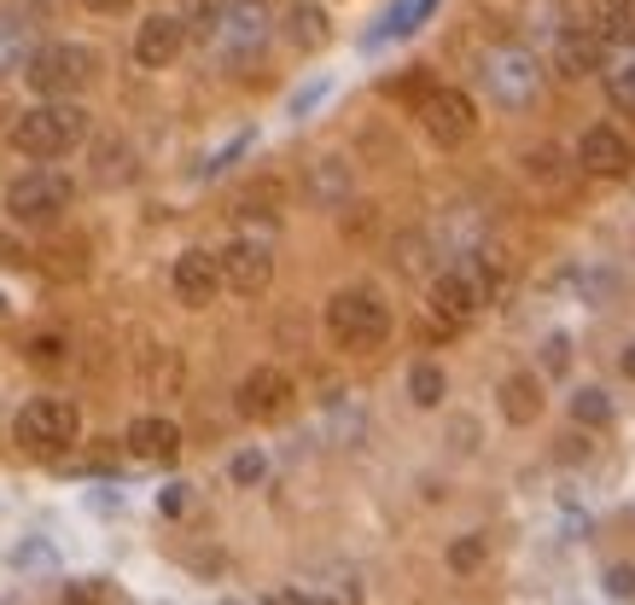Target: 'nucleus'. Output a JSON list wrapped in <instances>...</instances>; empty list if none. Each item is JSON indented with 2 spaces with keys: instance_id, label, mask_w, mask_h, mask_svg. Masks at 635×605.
Wrapping results in <instances>:
<instances>
[{
  "instance_id": "nucleus-4",
  "label": "nucleus",
  "mask_w": 635,
  "mask_h": 605,
  "mask_svg": "<svg viewBox=\"0 0 635 605\" xmlns=\"http://www.w3.org/2000/svg\"><path fill=\"white\" fill-rule=\"evenodd\" d=\"M478 82H484V94H490L501 111H530L537 106V94H542V64H537V53H530L525 41H501V47L484 53Z\"/></svg>"
},
{
  "instance_id": "nucleus-24",
  "label": "nucleus",
  "mask_w": 635,
  "mask_h": 605,
  "mask_svg": "<svg viewBox=\"0 0 635 605\" xmlns=\"http://www.w3.org/2000/svg\"><path fill=\"white\" fill-rule=\"evenodd\" d=\"M490 559V535H455V542H449V570H455V577H473V570Z\"/></svg>"
},
{
  "instance_id": "nucleus-10",
  "label": "nucleus",
  "mask_w": 635,
  "mask_h": 605,
  "mask_svg": "<svg viewBox=\"0 0 635 605\" xmlns=\"http://www.w3.org/2000/svg\"><path fill=\"white\" fill-rule=\"evenodd\" d=\"M216 268H222V285L240 297H262L274 285V250L269 239H233L228 250H216Z\"/></svg>"
},
{
  "instance_id": "nucleus-13",
  "label": "nucleus",
  "mask_w": 635,
  "mask_h": 605,
  "mask_svg": "<svg viewBox=\"0 0 635 605\" xmlns=\"http://www.w3.org/2000/svg\"><path fill=\"white\" fill-rule=\"evenodd\" d=\"M170 285H175V297L187 302V309H205V302L222 292V268H216L210 250H181L175 268H170Z\"/></svg>"
},
{
  "instance_id": "nucleus-8",
  "label": "nucleus",
  "mask_w": 635,
  "mask_h": 605,
  "mask_svg": "<svg viewBox=\"0 0 635 605\" xmlns=\"http://www.w3.org/2000/svg\"><path fill=\"white\" fill-rule=\"evenodd\" d=\"M76 436H82L76 402H64V396H36V402H24V413H19V443H24V448H36V454H64Z\"/></svg>"
},
{
  "instance_id": "nucleus-32",
  "label": "nucleus",
  "mask_w": 635,
  "mask_h": 605,
  "mask_svg": "<svg viewBox=\"0 0 635 605\" xmlns=\"http://www.w3.org/2000/svg\"><path fill=\"white\" fill-rule=\"evenodd\" d=\"M99 600H106V588L99 582H71L64 588V605H99Z\"/></svg>"
},
{
  "instance_id": "nucleus-2",
  "label": "nucleus",
  "mask_w": 635,
  "mask_h": 605,
  "mask_svg": "<svg viewBox=\"0 0 635 605\" xmlns=\"http://www.w3.org/2000/svg\"><path fill=\"white\" fill-rule=\"evenodd\" d=\"M94 76H99V53L82 41H47L24 59V82L41 99H76L94 88Z\"/></svg>"
},
{
  "instance_id": "nucleus-11",
  "label": "nucleus",
  "mask_w": 635,
  "mask_h": 605,
  "mask_svg": "<svg viewBox=\"0 0 635 605\" xmlns=\"http://www.w3.org/2000/svg\"><path fill=\"white\" fill-rule=\"evenodd\" d=\"M240 413L245 419H280L292 408V379L280 373V367H257V373H245L240 379Z\"/></svg>"
},
{
  "instance_id": "nucleus-35",
  "label": "nucleus",
  "mask_w": 635,
  "mask_h": 605,
  "mask_svg": "<svg viewBox=\"0 0 635 605\" xmlns=\"http://www.w3.org/2000/svg\"><path fill=\"white\" fill-rule=\"evenodd\" d=\"M565 460H589V436H565Z\"/></svg>"
},
{
  "instance_id": "nucleus-27",
  "label": "nucleus",
  "mask_w": 635,
  "mask_h": 605,
  "mask_svg": "<svg viewBox=\"0 0 635 605\" xmlns=\"http://www.w3.org/2000/svg\"><path fill=\"white\" fill-rule=\"evenodd\" d=\"M228 472H233V483H262V472H269V460H262L257 448H245V454H233V466H228Z\"/></svg>"
},
{
  "instance_id": "nucleus-17",
  "label": "nucleus",
  "mask_w": 635,
  "mask_h": 605,
  "mask_svg": "<svg viewBox=\"0 0 635 605\" xmlns=\"http://www.w3.org/2000/svg\"><path fill=\"white\" fill-rule=\"evenodd\" d=\"M304 198L321 210H339L350 205V163L344 158H315L309 175H304Z\"/></svg>"
},
{
  "instance_id": "nucleus-7",
  "label": "nucleus",
  "mask_w": 635,
  "mask_h": 605,
  "mask_svg": "<svg viewBox=\"0 0 635 605\" xmlns=\"http://www.w3.org/2000/svg\"><path fill=\"white\" fill-rule=\"evenodd\" d=\"M490 302V274H484V262L478 257H461V262H449L438 280H431V314L443 321V332H455L466 326L473 314Z\"/></svg>"
},
{
  "instance_id": "nucleus-15",
  "label": "nucleus",
  "mask_w": 635,
  "mask_h": 605,
  "mask_svg": "<svg viewBox=\"0 0 635 605\" xmlns=\"http://www.w3.org/2000/svg\"><path fill=\"white\" fill-rule=\"evenodd\" d=\"M129 454L135 460H152V466H170L175 454H181V425L175 419H163V413H141L135 425H129Z\"/></svg>"
},
{
  "instance_id": "nucleus-20",
  "label": "nucleus",
  "mask_w": 635,
  "mask_h": 605,
  "mask_svg": "<svg viewBox=\"0 0 635 605\" xmlns=\"http://www.w3.org/2000/svg\"><path fill=\"white\" fill-rule=\"evenodd\" d=\"M501 413H508V425H537V413H542L537 373H513L508 384H501Z\"/></svg>"
},
{
  "instance_id": "nucleus-23",
  "label": "nucleus",
  "mask_w": 635,
  "mask_h": 605,
  "mask_svg": "<svg viewBox=\"0 0 635 605\" xmlns=\"http://www.w3.org/2000/svg\"><path fill=\"white\" fill-rule=\"evenodd\" d=\"M94 175L106 181V187H111V181H129V175H135V151H129L123 140H106L94 151Z\"/></svg>"
},
{
  "instance_id": "nucleus-38",
  "label": "nucleus",
  "mask_w": 635,
  "mask_h": 605,
  "mask_svg": "<svg viewBox=\"0 0 635 605\" xmlns=\"http://www.w3.org/2000/svg\"><path fill=\"white\" fill-rule=\"evenodd\" d=\"M0 257H12V245H7V239H0Z\"/></svg>"
},
{
  "instance_id": "nucleus-36",
  "label": "nucleus",
  "mask_w": 635,
  "mask_h": 605,
  "mask_svg": "<svg viewBox=\"0 0 635 605\" xmlns=\"http://www.w3.org/2000/svg\"><path fill=\"white\" fill-rule=\"evenodd\" d=\"M269 605H327V600H309V594H274Z\"/></svg>"
},
{
  "instance_id": "nucleus-18",
  "label": "nucleus",
  "mask_w": 635,
  "mask_h": 605,
  "mask_svg": "<svg viewBox=\"0 0 635 605\" xmlns=\"http://www.w3.org/2000/svg\"><path fill=\"white\" fill-rule=\"evenodd\" d=\"M600 82H607V99L618 111L635 116V41H618L607 59H600Z\"/></svg>"
},
{
  "instance_id": "nucleus-29",
  "label": "nucleus",
  "mask_w": 635,
  "mask_h": 605,
  "mask_svg": "<svg viewBox=\"0 0 635 605\" xmlns=\"http://www.w3.org/2000/svg\"><path fill=\"white\" fill-rule=\"evenodd\" d=\"M542 367H548V373H565V367H572V338H565V332H554V338H548L542 344Z\"/></svg>"
},
{
  "instance_id": "nucleus-33",
  "label": "nucleus",
  "mask_w": 635,
  "mask_h": 605,
  "mask_svg": "<svg viewBox=\"0 0 635 605\" xmlns=\"http://www.w3.org/2000/svg\"><path fill=\"white\" fill-rule=\"evenodd\" d=\"M158 513H170V518L187 513V483H170V490L158 495Z\"/></svg>"
},
{
  "instance_id": "nucleus-28",
  "label": "nucleus",
  "mask_w": 635,
  "mask_h": 605,
  "mask_svg": "<svg viewBox=\"0 0 635 605\" xmlns=\"http://www.w3.org/2000/svg\"><path fill=\"white\" fill-rule=\"evenodd\" d=\"M152 384H163V396H175V391H181V356H175V349H158Z\"/></svg>"
},
{
  "instance_id": "nucleus-22",
  "label": "nucleus",
  "mask_w": 635,
  "mask_h": 605,
  "mask_svg": "<svg viewBox=\"0 0 635 605\" xmlns=\"http://www.w3.org/2000/svg\"><path fill=\"white\" fill-rule=\"evenodd\" d=\"M431 7H438V0H403V7H391V18L379 24L367 41H391V36H408V29H420V18H431Z\"/></svg>"
},
{
  "instance_id": "nucleus-3",
  "label": "nucleus",
  "mask_w": 635,
  "mask_h": 605,
  "mask_svg": "<svg viewBox=\"0 0 635 605\" xmlns=\"http://www.w3.org/2000/svg\"><path fill=\"white\" fill-rule=\"evenodd\" d=\"M327 332L350 356H367V349H379L391 338V309L379 302V292L350 285V292H332V302H327Z\"/></svg>"
},
{
  "instance_id": "nucleus-19",
  "label": "nucleus",
  "mask_w": 635,
  "mask_h": 605,
  "mask_svg": "<svg viewBox=\"0 0 635 605\" xmlns=\"http://www.w3.org/2000/svg\"><path fill=\"white\" fill-rule=\"evenodd\" d=\"M286 41L297 47V53H321V47L332 41V24L321 7H309V0H297V7L286 12Z\"/></svg>"
},
{
  "instance_id": "nucleus-26",
  "label": "nucleus",
  "mask_w": 635,
  "mask_h": 605,
  "mask_svg": "<svg viewBox=\"0 0 635 605\" xmlns=\"http://www.w3.org/2000/svg\"><path fill=\"white\" fill-rule=\"evenodd\" d=\"M24 59H29V36H24V24L0 12V76H7V71H19Z\"/></svg>"
},
{
  "instance_id": "nucleus-12",
  "label": "nucleus",
  "mask_w": 635,
  "mask_h": 605,
  "mask_svg": "<svg viewBox=\"0 0 635 605\" xmlns=\"http://www.w3.org/2000/svg\"><path fill=\"white\" fill-rule=\"evenodd\" d=\"M181 47H187V24L170 18V12H152V18L135 29V64H146V71H163V64H175Z\"/></svg>"
},
{
  "instance_id": "nucleus-37",
  "label": "nucleus",
  "mask_w": 635,
  "mask_h": 605,
  "mask_svg": "<svg viewBox=\"0 0 635 605\" xmlns=\"http://www.w3.org/2000/svg\"><path fill=\"white\" fill-rule=\"evenodd\" d=\"M618 367H624V379H635V344L624 349V356H618Z\"/></svg>"
},
{
  "instance_id": "nucleus-5",
  "label": "nucleus",
  "mask_w": 635,
  "mask_h": 605,
  "mask_svg": "<svg viewBox=\"0 0 635 605\" xmlns=\"http://www.w3.org/2000/svg\"><path fill=\"white\" fill-rule=\"evenodd\" d=\"M269 36H274V24H269V7L262 0H228V7H216V24H210V47H216V59L222 64H251L269 47Z\"/></svg>"
},
{
  "instance_id": "nucleus-30",
  "label": "nucleus",
  "mask_w": 635,
  "mask_h": 605,
  "mask_svg": "<svg viewBox=\"0 0 635 605\" xmlns=\"http://www.w3.org/2000/svg\"><path fill=\"white\" fill-rule=\"evenodd\" d=\"M29 361H41V367L64 361V338H59V332H41V338H29Z\"/></svg>"
},
{
  "instance_id": "nucleus-40",
  "label": "nucleus",
  "mask_w": 635,
  "mask_h": 605,
  "mask_svg": "<svg viewBox=\"0 0 635 605\" xmlns=\"http://www.w3.org/2000/svg\"><path fill=\"white\" fill-rule=\"evenodd\" d=\"M0 321H7V297H0Z\"/></svg>"
},
{
  "instance_id": "nucleus-34",
  "label": "nucleus",
  "mask_w": 635,
  "mask_h": 605,
  "mask_svg": "<svg viewBox=\"0 0 635 605\" xmlns=\"http://www.w3.org/2000/svg\"><path fill=\"white\" fill-rule=\"evenodd\" d=\"M82 7H88V12H99V18H117V12H129V7H135V0H82Z\"/></svg>"
},
{
  "instance_id": "nucleus-21",
  "label": "nucleus",
  "mask_w": 635,
  "mask_h": 605,
  "mask_svg": "<svg viewBox=\"0 0 635 605\" xmlns=\"http://www.w3.org/2000/svg\"><path fill=\"white\" fill-rule=\"evenodd\" d=\"M408 396L420 402V408H443V396H449V379H443V367L438 361H420L408 373Z\"/></svg>"
},
{
  "instance_id": "nucleus-9",
  "label": "nucleus",
  "mask_w": 635,
  "mask_h": 605,
  "mask_svg": "<svg viewBox=\"0 0 635 605\" xmlns=\"http://www.w3.org/2000/svg\"><path fill=\"white\" fill-rule=\"evenodd\" d=\"M414 111H420V128L438 146H466L473 140V128H478V111H473V99H466L461 88H426Z\"/></svg>"
},
{
  "instance_id": "nucleus-6",
  "label": "nucleus",
  "mask_w": 635,
  "mask_h": 605,
  "mask_svg": "<svg viewBox=\"0 0 635 605\" xmlns=\"http://www.w3.org/2000/svg\"><path fill=\"white\" fill-rule=\"evenodd\" d=\"M71 205H76V181L59 170H24L19 181H7V215L24 227H53Z\"/></svg>"
},
{
  "instance_id": "nucleus-31",
  "label": "nucleus",
  "mask_w": 635,
  "mask_h": 605,
  "mask_svg": "<svg viewBox=\"0 0 635 605\" xmlns=\"http://www.w3.org/2000/svg\"><path fill=\"white\" fill-rule=\"evenodd\" d=\"M607 594L612 600H635V565H612L607 570Z\"/></svg>"
},
{
  "instance_id": "nucleus-16",
  "label": "nucleus",
  "mask_w": 635,
  "mask_h": 605,
  "mask_svg": "<svg viewBox=\"0 0 635 605\" xmlns=\"http://www.w3.org/2000/svg\"><path fill=\"white\" fill-rule=\"evenodd\" d=\"M600 59H607V41L589 24H565L554 36V71L560 76H589V71H600Z\"/></svg>"
},
{
  "instance_id": "nucleus-14",
  "label": "nucleus",
  "mask_w": 635,
  "mask_h": 605,
  "mask_svg": "<svg viewBox=\"0 0 635 605\" xmlns=\"http://www.w3.org/2000/svg\"><path fill=\"white\" fill-rule=\"evenodd\" d=\"M635 163V151H630V140L618 128H583V140H577V170H589V175H624Z\"/></svg>"
},
{
  "instance_id": "nucleus-39",
  "label": "nucleus",
  "mask_w": 635,
  "mask_h": 605,
  "mask_svg": "<svg viewBox=\"0 0 635 605\" xmlns=\"http://www.w3.org/2000/svg\"><path fill=\"white\" fill-rule=\"evenodd\" d=\"M216 605H245V600H216Z\"/></svg>"
},
{
  "instance_id": "nucleus-25",
  "label": "nucleus",
  "mask_w": 635,
  "mask_h": 605,
  "mask_svg": "<svg viewBox=\"0 0 635 605\" xmlns=\"http://www.w3.org/2000/svg\"><path fill=\"white\" fill-rule=\"evenodd\" d=\"M572 419H577V425H589V431L612 425V396L595 391V384H589V391H577V396H572Z\"/></svg>"
},
{
  "instance_id": "nucleus-1",
  "label": "nucleus",
  "mask_w": 635,
  "mask_h": 605,
  "mask_svg": "<svg viewBox=\"0 0 635 605\" xmlns=\"http://www.w3.org/2000/svg\"><path fill=\"white\" fill-rule=\"evenodd\" d=\"M82 140H88V111H82L76 99H41V106H29L19 123H12V151L41 158V163L76 151Z\"/></svg>"
}]
</instances>
